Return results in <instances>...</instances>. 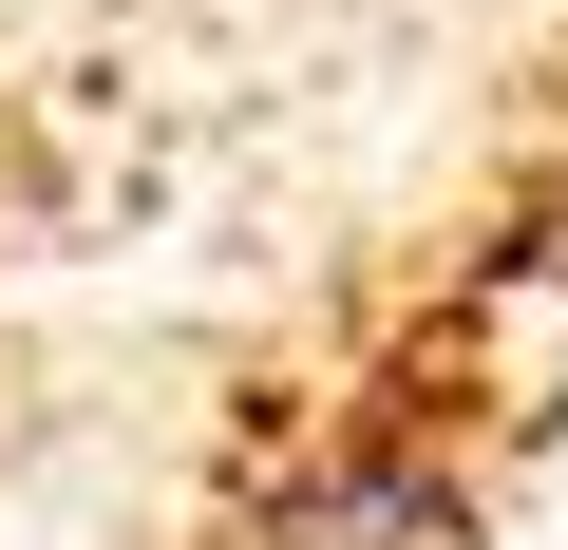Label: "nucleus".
<instances>
[{"label": "nucleus", "mask_w": 568, "mask_h": 550, "mask_svg": "<svg viewBox=\"0 0 568 550\" xmlns=\"http://www.w3.org/2000/svg\"><path fill=\"white\" fill-rule=\"evenodd\" d=\"M549 474H568V39L398 228H361L227 361L171 550H511Z\"/></svg>", "instance_id": "obj_1"}]
</instances>
